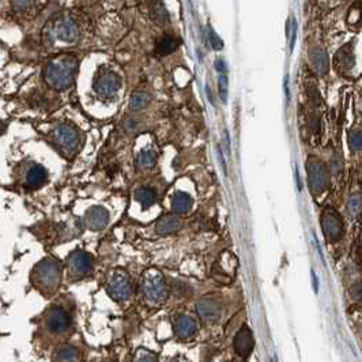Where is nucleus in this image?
Here are the masks:
<instances>
[{"label":"nucleus","mask_w":362,"mask_h":362,"mask_svg":"<svg viewBox=\"0 0 362 362\" xmlns=\"http://www.w3.org/2000/svg\"><path fill=\"white\" fill-rule=\"evenodd\" d=\"M79 352L70 345H64L57 349L53 356V362H79Z\"/></svg>","instance_id":"nucleus-19"},{"label":"nucleus","mask_w":362,"mask_h":362,"mask_svg":"<svg viewBox=\"0 0 362 362\" xmlns=\"http://www.w3.org/2000/svg\"><path fill=\"white\" fill-rule=\"evenodd\" d=\"M53 138L63 151H75L79 146L80 138L71 125L60 124L53 131Z\"/></svg>","instance_id":"nucleus-8"},{"label":"nucleus","mask_w":362,"mask_h":362,"mask_svg":"<svg viewBox=\"0 0 362 362\" xmlns=\"http://www.w3.org/2000/svg\"><path fill=\"white\" fill-rule=\"evenodd\" d=\"M180 228H181V223H180V219L174 215H165L162 218L159 219L158 223H157V232L159 234H172L179 232Z\"/></svg>","instance_id":"nucleus-18"},{"label":"nucleus","mask_w":362,"mask_h":362,"mask_svg":"<svg viewBox=\"0 0 362 362\" xmlns=\"http://www.w3.org/2000/svg\"><path fill=\"white\" fill-rule=\"evenodd\" d=\"M120 89V78L113 72L98 75L94 80V91L102 98H112Z\"/></svg>","instance_id":"nucleus-9"},{"label":"nucleus","mask_w":362,"mask_h":362,"mask_svg":"<svg viewBox=\"0 0 362 362\" xmlns=\"http://www.w3.org/2000/svg\"><path fill=\"white\" fill-rule=\"evenodd\" d=\"M44 326L46 333L53 337H61L71 328V315L65 308L60 305L50 307L44 316Z\"/></svg>","instance_id":"nucleus-4"},{"label":"nucleus","mask_w":362,"mask_h":362,"mask_svg":"<svg viewBox=\"0 0 362 362\" xmlns=\"http://www.w3.org/2000/svg\"><path fill=\"white\" fill-rule=\"evenodd\" d=\"M253 346H255V341H253L251 328L243 327L238 331L236 338H234V349H236V352H237L238 356L245 358L252 353Z\"/></svg>","instance_id":"nucleus-13"},{"label":"nucleus","mask_w":362,"mask_h":362,"mask_svg":"<svg viewBox=\"0 0 362 362\" xmlns=\"http://www.w3.org/2000/svg\"><path fill=\"white\" fill-rule=\"evenodd\" d=\"M223 136H225V144H226L228 153H230V139H229V132H228V131H225V132H223Z\"/></svg>","instance_id":"nucleus-35"},{"label":"nucleus","mask_w":362,"mask_h":362,"mask_svg":"<svg viewBox=\"0 0 362 362\" xmlns=\"http://www.w3.org/2000/svg\"><path fill=\"white\" fill-rule=\"evenodd\" d=\"M308 181H309V188L313 195L322 194L324 189L327 188L328 174L327 169L323 162L318 159L311 158L308 161Z\"/></svg>","instance_id":"nucleus-7"},{"label":"nucleus","mask_w":362,"mask_h":362,"mask_svg":"<svg viewBox=\"0 0 362 362\" xmlns=\"http://www.w3.org/2000/svg\"><path fill=\"white\" fill-rule=\"evenodd\" d=\"M312 279H313V288H315V292H318V279H316V275L312 271Z\"/></svg>","instance_id":"nucleus-36"},{"label":"nucleus","mask_w":362,"mask_h":362,"mask_svg":"<svg viewBox=\"0 0 362 362\" xmlns=\"http://www.w3.org/2000/svg\"><path fill=\"white\" fill-rule=\"evenodd\" d=\"M349 144L353 151H361L362 150V131H353L349 136Z\"/></svg>","instance_id":"nucleus-30"},{"label":"nucleus","mask_w":362,"mask_h":362,"mask_svg":"<svg viewBox=\"0 0 362 362\" xmlns=\"http://www.w3.org/2000/svg\"><path fill=\"white\" fill-rule=\"evenodd\" d=\"M228 75L226 72H219L218 76V90H219V95H221V101L223 104H226L228 101Z\"/></svg>","instance_id":"nucleus-28"},{"label":"nucleus","mask_w":362,"mask_h":362,"mask_svg":"<svg viewBox=\"0 0 362 362\" xmlns=\"http://www.w3.org/2000/svg\"><path fill=\"white\" fill-rule=\"evenodd\" d=\"M142 293L150 307H158L168 298V286L162 274L157 270H147L142 279Z\"/></svg>","instance_id":"nucleus-3"},{"label":"nucleus","mask_w":362,"mask_h":362,"mask_svg":"<svg viewBox=\"0 0 362 362\" xmlns=\"http://www.w3.org/2000/svg\"><path fill=\"white\" fill-rule=\"evenodd\" d=\"M348 46H345L343 49H341L338 52L337 55V68L338 70H349L350 67L354 63V57H353L352 52H346Z\"/></svg>","instance_id":"nucleus-25"},{"label":"nucleus","mask_w":362,"mask_h":362,"mask_svg":"<svg viewBox=\"0 0 362 362\" xmlns=\"http://www.w3.org/2000/svg\"><path fill=\"white\" fill-rule=\"evenodd\" d=\"M31 279L35 288L44 293L55 292L61 281V267L59 262L52 258L42 259L33 270Z\"/></svg>","instance_id":"nucleus-2"},{"label":"nucleus","mask_w":362,"mask_h":362,"mask_svg":"<svg viewBox=\"0 0 362 362\" xmlns=\"http://www.w3.org/2000/svg\"><path fill=\"white\" fill-rule=\"evenodd\" d=\"M206 91H207V95H209L210 102H211V104H214V101H213V95H211V91H210L209 84H206Z\"/></svg>","instance_id":"nucleus-37"},{"label":"nucleus","mask_w":362,"mask_h":362,"mask_svg":"<svg viewBox=\"0 0 362 362\" xmlns=\"http://www.w3.org/2000/svg\"><path fill=\"white\" fill-rule=\"evenodd\" d=\"M207 34H209L210 44H211V46H213L214 49H215V50L222 49V48H223V41L219 38V35L217 34L215 31H214L211 26H209V27H207Z\"/></svg>","instance_id":"nucleus-31"},{"label":"nucleus","mask_w":362,"mask_h":362,"mask_svg":"<svg viewBox=\"0 0 362 362\" xmlns=\"http://www.w3.org/2000/svg\"><path fill=\"white\" fill-rule=\"evenodd\" d=\"M362 209V198L360 194H354L350 198L348 203V214L352 218H356L358 214L361 213Z\"/></svg>","instance_id":"nucleus-27"},{"label":"nucleus","mask_w":362,"mask_h":362,"mask_svg":"<svg viewBox=\"0 0 362 362\" xmlns=\"http://www.w3.org/2000/svg\"><path fill=\"white\" fill-rule=\"evenodd\" d=\"M68 275L72 281L87 277L93 271V258L83 251H74L68 258Z\"/></svg>","instance_id":"nucleus-6"},{"label":"nucleus","mask_w":362,"mask_h":362,"mask_svg":"<svg viewBox=\"0 0 362 362\" xmlns=\"http://www.w3.org/2000/svg\"><path fill=\"white\" fill-rule=\"evenodd\" d=\"M217 154H218L219 164H221V168H222V170H223V174H225V176H228V169H226V164H225V158H223L222 151H221V147H219V146H217Z\"/></svg>","instance_id":"nucleus-33"},{"label":"nucleus","mask_w":362,"mask_h":362,"mask_svg":"<svg viewBox=\"0 0 362 362\" xmlns=\"http://www.w3.org/2000/svg\"><path fill=\"white\" fill-rule=\"evenodd\" d=\"M150 101H151L150 94L144 93V91H135L131 99H129V109L134 110V112L144 109L150 104Z\"/></svg>","instance_id":"nucleus-24"},{"label":"nucleus","mask_w":362,"mask_h":362,"mask_svg":"<svg viewBox=\"0 0 362 362\" xmlns=\"http://www.w3.org/2000/svg\"><path fill=\"white\" fill-rule=\"evenodd\" d=\"M322 228L324 236L330 241H337L342 234V222L338 214L331 209H327L323 213Z\"/></svg>","instance_id":"nucleus-10"},{"label":"nucleus","mask_w":362,"mask_h":362,"mask_svg":"<svg viewBox=\"0 0 362 362\" xmlns=\"http://www.w3.org/2000/svg\"><path fill=\"white\" fill-rule=\"evenodd\" d=\"M109 222V213L101 206H94L83 215L84 226L90 230H102Z\"/></svg>","instance_id":"nucleus-11"},{"label":"nucleus","mask_w":362,"mask_h":362,"mask_svg":"<svg viewBox=\"0 0 362 362\" xmlns=\"http://www.w3.org/2000/svg\"><path fill=\"white\" fill-rule=\"evenodd\" d=\"M192 207V198L185 192H176L172 198V209L174 213L185 214Z\"/></svg>","instance_id":"nucleus-20"},{"label":"nucleus","mask_w":362,"mask_h":362,"mask_svg":"<svg viewBox=\"0 0 362 362\" xmlns=\"http://www.w3.org/2000/svg\"><path fill=\"white\" fill-rule=\"evenodd\" d=\"M76 68V59L67 56L50 61L45 70V80L50 87L63 90L70 87L74 82V72Z\"/></svg>","instance_id":"nucleus-1"},{"label":"nucleus","mask_w":362,"mask_h":362,"mask_svg":"<svg viewBox=\"0 0 362 362\" xmlns=\"http://www.w3.org/2000/svg\"><path fill=\"white\" fill-rule=\"evenodd\" d=\"M56 34L61 41L65 42H74L79 38V29L74 20L64 19L60 22L56 29Z\"/></svg>","instance_id":"nucleus-14"},{"label":"nucleus","mask_w":362,"mask_h":362,"mask_svg":"<svg viewBox=\"0 0 362 362\" xmlns=\"http://www.w3.org/2000/svg\"><path fill=\"white\" fill-rule=\"evenodd\" d=\"M151 18H153L155 23L164 25V23H168L169 15L164 8V5L161 4V3H157V4L151 7Z\"/></svg>","instance_id":"nucleus-26"},{"label":"nucleus","mask_w":362,"mask_h":362,"mask_svg":"<svg viewBox=\"0 0 362 362\" xmlns=\"http://www.w3.org/2000/svg\"><path fill=\"white\" fill-rule=\"evenodd\" d=\"M215 70L218 72H226V64L222 59L215 60Z\"/></svg>","instance_id":"nucleus-34"},{"label":"nucleus","mask_w":362,"mask_h":362,"mask_svg":"<svg viewBox=\"0 0 362 362\" xmlns=\"http://www.w3.org/2000/svg\"><path fill=\"white\" fill-rule=\"evenodd\" d=\"M35 0H11V3L16 10H25L34 3Z\"/></svg>","instance_id":"nucleus-32"},{"label":"nucleus","mask_w":362,"mask_h":362,"mask_svg":"<svg viewBox=\"0 0 362 362\" xmlns=\"http://www.w3.org/2000/svg\"><path fill=\"white\" fill-rule=\"evenodd\" d=\"M135 199L142 204L143 209H149V207H151L157 202V195H155L153 189L147 188V187H142V188L136 189Z\"/></svg>","instance_id":"nucleus-21"},{"label":"nucleus","mask_w":362,"mask_h":362,"mask_svg":"<svg viewBox=\"0 0 362 362\" xmlns=\"http://www.w3.org/2000/svg\"><path fill=\"white\" fill-rule=\"evenodd\" d=\"M196 312L206 322H217L222 315V308L215 300L204 298L196 304Z\"/></svg>","instance_id":"nucleus-12"},{"label":"nucleus","mask_w":362,"mask_h":362,"mask_svg":"<svg viewBox=\"0 0 362 362\" xmlns=\"http://www.w3.org/2000/svg\"><path fill=\"white\" fill-rule=\"evenodd\" d=\"M196 331V323L194 322V319H191L189 316H179L176 319L174 323V333L180 339H187V338L192 337Z\"/></svg>","instance_id":"nucleus-15"},{"label":"nucleus","mask_w":362,"mask_h":362,"mask_svg":"<svg viewBox=\"0 0 362 362\" xmlns=\"http://www.w3.org/2000/svg\"><path fill=\"white\" fill-rule=\"evenodd\" d=\"M179 44L180 41L177 38H174L172 35H165L157 42V52L159 55H169L179 46Z\"/></svg>","instance_id":"nucleus-23"},{"label":"nucleus","mask_w":362,"mask_h":362,"mask_svg":"<svg viewBox=\"0 0 362 362\" xmlns=\"http://www.w3.org/2000/svg\"><path fill=\"white\" fill-rule=\"evenodd\" d=\"M134 362H158V357H157V354H154L150 350L139 349L135 354Z\"/></svg>","instance_id":"nucleus-29"},{"label":"nucleus","mask_w":362,"mask_h":362,"mask_svg":"<svg viewBox=\"0 0 362 362\" xmlns=\"http://www.w3.org/2000/svg\"><path fill=\"white\" fill-rule=\"evenodd\" d=\"M46 179H48L46 169L41 165H33L26 173L25 183L30 188H38L46 181Z\"/></svg>","instance_id":"nucleus-16"},{"label":"nucleus","mask_w":362,"mask_h":362,"mask_svg":"<svg viewBox=\"0 0 362 362\" xmlns=\"http://www.w3.org/2000/svg\"><path fill=\"white\" fill-rule=\"evenodd\" d=\"M311 63H312L315 71L320 75H326L328 72V56L327 52L322 48H313L311 49Z\"/></svg>","instance_id":"nucleus-17"},{"label":"nucleus","mask_w":362,"mask_h":362,"mask_svg":"<svg viewBox=\"0 0 362 362\" xmlns=\"http://www.w3.org/2000/svg\"><path fill=\"white\" fill-rule=\"evenodd\" d=\"M157 164V154L154 150H143L136 157V166L142 170L151 169Z\"/></svg>","instance_id":"nucleus-22"},{"label":"nucleus","mask_w":362,"mask_h":362,"mask_svg":"<svg viewBox=\"0 0 362 362\" xmlns=\"http://www.w3.org/2000/svg\"><path fill=\"white\" fill-rule=\"evenodd\" d=\"M106 290L110 297L119 303L127 301L132 296V285L127 273L123 270H114L108 278Z\"/></svg>","instance_id":"nucleus-5"}]
</instances>
